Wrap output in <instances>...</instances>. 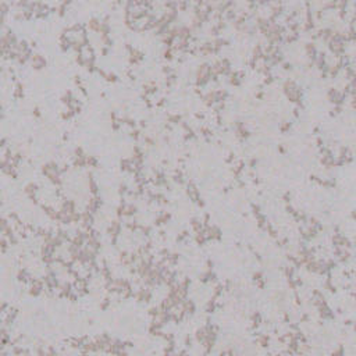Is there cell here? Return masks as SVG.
<instances>
[{
    "label": "cell",
    "mask_w": 356,
    "mask_h": 356,
    "mask_svg": "<svg viewBox=\"0 0 356 356\" xmlns=\"http://www.w3.org/2000/svg\"><path fill=\"white\" fill-rule=\"evenodd\" d=\"M42 174L46 178H49V181L51 184H55L57 188L61 187L63 184V180H61V171H60V166L55 161H47L42 166Z\"/></svg>",
    "instance_id": "6da1fadb"
},
{
    "label": "cell",
    "mask_w": 356,
    "mask_h": 356,
    "mask_svg": "<svg viewBox=\"0 0 356 356\" xmlns=\"http://www.w3.org/2000/svg\"><path fill=\"white\" fill-rule=\"evenodd\" d=\"M284 92H285L287 97L291 102L301 103V97H302L301 88H299L292 79H287V81L284 82Z\"/></svg>",
    "instance_id": "7a4b0ae2"
},
{
    "label": "cell",
    "mask_w": 356,
    "mask_h": 356,
    "mask_svg": "<svg viewBox=\"0 0 356 356\" xmlns=\"http://www.w3.org/2000/svg\"><path fill=\"white\" fill-rule=\"evenodd\" d=\"M211 79V64L202 63L196 70V85L203 86Z\"/></svg>",
    "instance_id": "3957f363"
},
{
    "label": "cell",
    "mask_w": 356,
    "mask_h": 356,
    "mask_svg": "<svg viewBox=\"0 0 356 356\" xmlns=\"http://www.w3.org/2000/svg\"><path fill=\"white\" fill-rule=\"evenodd\" d=\"M125 49L128 50V60H130V64L131 66H135V64L141 63L142 60H143V53H142L141 50H138L136 47H134V46H131L130 43H125Z\"/></svg>",
    "instance_id": "277c9868"
},
{
    "label": "cell",
    "mask_w": 356,
    "mask_h": 356,
    "mask_svg": "<svg viewBox=\"0 0 356 356\" xmlns=\"http://www.w3.org/2000/svg\"><path fill=\"white\" fill-rule=\"evenodd\" d=\"M187 193H188V196H189L193 202H196L198 205L203 206L202 198H200V195H199V189H198V187L193 184L192 181L187 182Z\"/></svg>",
    "instance_id": "5b68a950"
},
{
    "label": "cell",
    "mask_w": 356,
    "mask_h": 356,
    "mask_svg": "<svg viewBox=\"0 0 356 356\" xmlns=\"http://www.w3.org/2000/svg\"><path fill=\"white\" fill-rule=\"evenodd\" d=\"M38 191H39V185L35 184V182H29V184H27L24 188V192L27 193V196L29 198V199H32L35 203L38 202V198H36Z\"/></svg>",
    "instance_id": "8992f818"
},
{
    "label": "cell",
    "mask_w": 356,
    "mask_h": 356,
    "mask_svg": "<svg viewBox=\"0 0 356 356\" xmlns=\"http://www.w3.org/2000/svg\"><path fill=\"white\" fill-rule=\"evenodd\" d=\"M31 64H32V67L35 70H42L46 67L47 61H46L45 56H42L40 53H33L32 59H31Z\"/></svg>",
    "instance_id": "52a82bcc"
},
{
    "label": "cell",
    "mask_w": 356,
    "mask_h": 356,
    "mask_svg": "<svg viewBox=\"0 0 356 356\" xmlns=\"http://www.w3.org/2000/svg\"><path fill=\"white\" fill-rule=\"evenodd\" d=\"M88 188H89V191H91L92 196L99 195V187H97V182L95 181L92 172H88Z\"/></svg>",
    "instance_id": "ba28073f"
},
{
    "label": "cell",
    "mask_w": 356,
    "mask_h": 356,
    "mask_svg": "<svg viewBox=\"0 0 356 356\" xmlns=\"http://www.w3.org/2000/svg\"><path fill=\"white\" fill-rule=\"evenodd\" d=\"M100 27H102V20H99L97 17H92V18H89V21H88V28L91 31H93V32H100Z\"/></svg>",
    "instance_id": "9c48e42d"
},
{
    "label": "cell",
    "mask_w": 356,
    "mask_h": 356,
    "mask_svg": "<svg viewBox=\"0 0 356 356\" xmlns=\"http://www.w3.org/2000/svg\"><path fill=\"white\" fill-rule=\"evenodd\" d=\"M157 92V85L154 81H148L143 84V93L146 95V96H149V95H153Z\"/></svg>",
    "instance_id": "30bf717a"
},
{
    "label": "cell",
    "mask_w": 356,
    "mask_h": 356,
    "mask_svg": "<svg viewBox=\"0 0 356 356\" xmlns=\"http://www.w3.org/2000/svg\"><path fill=\"white\" fill-rule=\"evenodd\" d=\"M13 96L14 99H22L24 97V84L20 81L15 82L14 85V91H13Z\"/></svg>",
    "instance_id": "8fae6325"
},
{
    "label": "cell",
    "mask_w": 356,
    "mask_h": 356,
    "mask_svg": "<svg viewBox=\"0 0 356 356\" xmlns=\"http://www.w3.org/2000/svg\"><path fill=\"white\" fill-rule=\"evenodd\" d=\"M86 157L88 154H82V156H74L73 160V166L79 169V167H85L86 166Z\"/></svg>",
    "instance_id": "7c38bea8"
},
{
    "label": "cell",
    "mask_w": 356,
    "mask_h": 356,
    "mask_svg": "<svg viewBox=\"0 0 356 356\" xmlns=\"http://www.w3.org/2000/svg\"><path fill=\"white\" fill-rule=\"evenodd\" d=\"M167 123L169 124H180L182 123V117L181 114H178V113H170V114H167Z\"/></svg>",
    "instance_id": "4fadbf2b"
},
{
    "label": "cell",
    "mask_w": 356,
    "mask_h": 356,
    "mask_svg": "<svg viewBox=\"0 0 356 356\" xmlns=\"http://www.w3.org/2000/svg\"><path fill=\"white\" fill-rule=\"evenodd\" d=\"M68 4H70V2H61V3H59L57 6H56V13H57L60 17H63V15L66 14V11H67Z\"/></svg>",
    "instance_id": "5bb4252c"
},
{
    "label": "cell",
    "mask_w": 356,
    "mask_h": 356,
    "mask_svg": "<svg viewBox=\"0 0 356 356\" xmlns=\"http://www.w3.org/2000/svg\"><path fill=\"white\" fill-rule=\"evenodd\" d=\"M174 53H175V50L172 47H164L163 51H161V56H163V59H166V60H172V59H174Z\"/></svg>",
    "instance_id": "9a60e30c"
},
{
    "label": "cell",
    "mask_w": 356,
    "mask_h": 356,
    "mask_svg": "<svg viewBox=\"0 0 356 356\" xmlns=\"http://www.w3.org/2000/svg\"><path fill=\"white\" fill-rule=\"evenodd\" d=\"M172 180H174L175 182H178V184H187V182H185V180H184V172H182L180 169L175 170L174 175H172Z\"/></svg>",
    "instance_id": "2e32d148"
},
{
    "label": "cell",
    "mask_w": 356,
    "mask_h": 356,
    "mask_svg": "<svg viewBox=\"0 0 356 356\" xmlns=\"http://www.w3.org/2000/svg\"><path fill=\"white\" fill-rule=\"evenodd\" d=\"M74 97H75V96H74L73 91H70V89H68V91H67L66 93H64L63 96H61V102H63L66 106H68V103L71 102V100H73Z\"/></svg>",
    "instance_id": "e0dca14e"
},
{
    "label": "cell",
    "mask_w": 356,
    "mask_h": 356,
    "mask_svg": "<svg viewBox=\"0 0 356 356\" xmlns=\"http://www.w3.org/2000/svg\"><path fill=\"white\" fill-rule=\"evenodd\" d=\"M60 116H61V118H63V120H71V118H73L74 116H75V112L67 107L66 110H63V112H61V114H60Z\"/></svg>",
    "instance_id": "ac0fdd59"
},
{
    "label": "cell",
    "mask_w": 356,
    "mask_h": 356,
    "mask_svg": "<svg viewBox=\"0 0 356 356\" xmlns=\"http://www.w3.org/2000/svg\"><path fill=\"white\" fill-rule=\"evenodd\" d=\"M175 82H177V75H175V73L170 74V75H166V86L167 88L172 86Z\"/></svg>",
    "instance_id": "d6986e66"
},
{
    "label": "cell",
    "mask_w": 356,
    "mask_h": 356,
    "mask_svg": "<svg viewBox=\"0 0 356 356\" xmlns=\"http://www.w3.org/2000/svg\"><path fill=\"white\" fill-rule=\"evenodd\" d=\"M86 166L88 167H97L99 166V161L95 156H88L86 157Z\"/></svg>",
    "instance_id": "ffe728a7"
},
{
    "label": "cell",
    "mask_w": 356,
    "mask_h": 356,
    "mask_svg": "<svg viewBox=\"0 0 356 356\" xmlns=\"http://www.w3.org/2000/svg\"><path fill=\"white\" fill-rule=\"evenodd\" d=\"M103 78H104L107 82H117L118 81V77L114 73H107V71H106V74H104Z\"/></svg>",
    "instance_id": "44dd1931"
},
{
    "label": "cell",
    "mask_w": 356,
    "mask_h": 356,
    "mask_svg": "<svg viewBox=\"0 0 356 356\" xmlns=\"http://www.w3.org/2000/svg\"><path fill=\"white\" fill-rule=\"evenodd\" d=\"M128 192H130V189H128L127 184H120V185H118V193H120V195H127Z\"/></svg>",
    "instance_id": "7402d4cb"
},
{
    "label": "cell",
    "mask_w": 356,
    "mask_h": 356,
    "mask_svg": "<svg viewBox=\"0 0 356 356\" xmlns=\"http://www.w3.org/2000/svg\"><path fill=\"white\" fill-rule=\"evenodd\" d=\"M130 135H131V138H134L135 141H138V139L142 136V135H141V131H139L138 128H135V130H131Z\"/></svg>",
    "instance_id": "603a6c76"
},
{
    "label": "cell",
    "mask_w": 356,
    "mask_h": 356,
    "mask_svg": "<svg viewBox=\"0 0 356 356\" xmlns=\"http://www.w3.org/2000/svg\"><path fill=\"white\" fill-rule=\"evenodd\" d=\"M143 141H145V143L148 146H153L154 145V141H153V138H152V136L145 135V136H143Z\"/></svg>",
    "instance_id": "cb8c5ba5"
},
{
    "label": "cell",
    "mask_w": 356,
    "mask_h": 356,
    "mask_svg": "<svg viewBox=\"0 0 356 356\" xmlns=\"http://www.w3.org/2000/svg\"><path fill=\"white\" fill-rule=\"evenodd\" d=\"M32 114L35 116V117H36V118H40V117H42V113H40V109H39V107H38V106H35V107H33V110H32Z\"/></svg>",
    "instance_id": "d4e9b609"
},
{
    "label": "cell",
    "mask_w": 356,
    "mask_h": 356,
    "mask_svg": "<svg viewBox=\"0 0 356 356\" xmlns=\"http://www.w3.org/2000/svg\"><path fill=\"white\" fill-rule=\"evenodd\" d=\"M290 127H291V123H288V121H284V124L281 125V131H282V132H285V131H287Z\"/></svg>",
    "instance_id": "484cf974"
},
{
    "label": "cell",
    "mask_w": 356,
    "mask_h": 356,
    "mask_svg": "<svg viewBox=\"0 0 356 356\" xmlns=\"http://www.w3.org/2000/svg\"><path fill=\"white\" fill-rule=\"evenodd\" d=\"M164 104H166V99L164 97H161V99H159V102H156V107H163Z\"/></svg>",
    "instance_id": "4316f807"
},
{
    "label": "cell",
    "mask_w": 356,
    "mask_h": 356,
    "mask_svg": "<svg viewBox=\"0 0 356 356\" xmlns=\"http://www.w3.org/2000/svg\"><path fill=\"white\" fill-rule=\"evenodd\" d=\"M78 89L81 91L82 95H85V96H88V92H86V88L84 86V85H81V86H78Z\"/></svg>",
    "instance_id": "83f0119b"
},
{
    "label": "cell",
    "mask_w": 356,
    "mask_h": 356,
    "mask_svg": "<svg viewBox=\"0 0 356 356\" xmlns=\"http://www.w3.org/2000/svg\"><path fill=\"white\" fill-rule=\"evenodd\" d=\"M139 125H141L142 128H146V127H148V124H146V120H141V121H139Z\"/></svg>",
    "instance_id": "f1b7e54d"
},
{
    "label": "cell",
    "mask_w": 356,
    "mask_h": 356,
    "mask_svg": "<svg viewBox=\"0 0 356 356\" xmlns=\"http://www.w3.org/2000/svg\"><path fill=\"white\" fill-rule=\"evenodd\" d=\"M284 68H285V70H291V68H292V66H291L290 63H284Z\"/></svg>",
    "instance_id": "f546056e"
},
{
    "label": "cell",
    "mask_w": 356,
    "mask_h": 356,
    "mask_svg": "<svg viewBox=\"0 0 356 356\" xmlns=\"http://www.w3.org/2000/svg\"><path fill=\"white\" fill-rule=\"evenodd\" d=\"M109 53V47H103L102 49V55H107Z\"/></svg>",
    "instance_id": "4dcf8cb0"
}]
</instances>
